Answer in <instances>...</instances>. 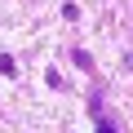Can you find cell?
<instances>
[{
    "label": "cell",
    "mask_w": 133,
    "mask_h": 133,
    "mask_svg": "<svg viewBox=\"0 0 133 133\" xmlns=\"http://www.w3.org/2000/svg\"><path fill=\"white\" fill-rule=\"evenodd\" d=\"M0 76H18V62L5 53V58H0Z\"/></svg>",
    "instance_id": "cell-1"
}]
</instances>
